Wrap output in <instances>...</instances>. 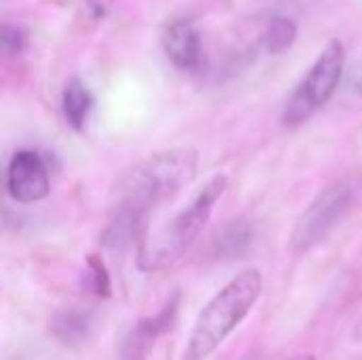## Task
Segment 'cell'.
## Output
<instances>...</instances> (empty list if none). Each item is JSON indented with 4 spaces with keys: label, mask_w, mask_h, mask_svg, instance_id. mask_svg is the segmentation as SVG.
<instances>
[{
    "label": "cell",
    "mask_w": 362,
    "mask_h": 360,
    "mask_svg": "<svg viewBox=\"0 0 362 360\" xmlns=\"http://www.w3.org/2000/svg\"><path fill=\"white\" fill-rule=\"evenodd\" d=\"M195 174L197 153L191 149L155 153L151 159L125 174L115 191L110 221L102 236L104 244L108 248L127 246L144 227L148 212L187 187Z\"/></svg>",
    "instance_id": "obj_1"
},
{
    "label": "cell",
    "mask_w": 362,
    "mask_h": 360,
    "mask_svg": "<svg viewBox=\"0 0 362 360\" xmlns=\"http://www.w3.org/2000/svg\"><path fill=\"white\" fill-rule=\"evenodd\" d=\"M263 291L259 269H244L225 284L199 312L182 360L208 359L250 314Z\"/></svg>",
    "instance_id": "obj_2"
},
{
    "label": "cell",
    "mask_w": 362,
    "mask_h": 360,
    "mask_svg": "<svg viewBox=\"0 0 362 360\" xmlns=\"http://www.w3.org/2000/svg\"><path fill=\"white\" fill-rule=\"evenodd\" d=\"M225 189H227V176L221 172L214 174L202 187L195 199L165 229H161L153 240L144 242L140 250V267L144 272H157L174 265L195 244L206 223L210 221L214 204L221 199Z\"/></svg>",
    "instance_id": "obj_3"
},
{
    "label": "cell",
    "mask_w": 362,
    "mask_h": 360,
    "mask_svg": "<svg viewBox=\"0 0 362 360\" xmlns=\"http://www.w3.org/2000/svg\"><path fill=\"white\" fill-rule=\"evenodd\" d=\"M362 193L358 178H341L329 185L299 216L293 229V248L303 252L325 242L356 208Z\"/></svg>",
    "instance_id": "obj_4"
},
{
    "label": "cell",
    "mask_w": 362,
    "mask_h": 360,
    "mask_svg": "<svg viewBox=\"0 0 362 360\" xmlns=\"http://www.w3.org/2000/svg\"><path fill=\"white\" fill-rule=\"evenodd\" d=\"M344 45L339 40H331L322 53L316 57L310 72L293 91L291 100L284 108V123L288 127H297L305 123L318 108H322L339 87L344 74Z\"/></svg>",
    "instance_id": "obj_5"
},
{
    "label": "cell",
    "mask_w": 362,
    "mask_h": 360,
    "mask_svg": "<svg viewBox=\"0 0 362 360\" xmlns=\"http://www.w3.org/2000/svg\"><path fill=\"white\" fill-rule=\"evenodd\" d=\"M6 191L17 204H34L49 195V168L40 153L17 151L6 168Z\"/></svg>",
    "instance_id": "obj_6"
},
{
    "label": "cell",
    "mask_w": 362,
    "mask_h": 360,
    "mask_svg": "<svg viewBox=\"0 0 362 360\" xmlns=\"http://www.w3.org/2000/svg\"><path fill=\"white\" fill-rule=\"evenodd\" d=\"M178 301H180V295L176 293L155 316H148L136 323L125 335V339L121 342L119 360H146L148 352L157 344V339L174 327V320L178 314Z\"/></svg>",
    "instance_id": "obj_7"
},
{
    "label": "cell",
    "mask_w": 362,
    "mask_h": 360,
    "mask_svg": "<svg viewBox=\"0 0 362 360\" xmlns=\"http://www.w3.org/2000/svg\"><path fill=\"white\" fill-rule=\"evenodd\" d=\"M165 57L178 70L193 72L202 66V36L189 19L172 21L161 36Z\"/></svg>",
    "instance_id": "obj_8"
},
{
    "label": "cell",
    "mask_w": 362,
    "mask_h": 360,
    "mask_svg": "<svg viewBox=\"0 0 362 360\" xmlns=\"http://www.w3.org/2000/svg\"><path fill=\"white\" fill-rule=\"evenodd\" d=\"M95 327L93 312L89 310H68L55 316L53 320V335L68 348H78L89 342Z\"/></svg>",
    "instance_id": "obj_9"
},
{
    "label": "cell",
    "mask_w": 362,
    "mask_h": 360,
    "mask_svg": "<svg viewBox=\"0 0 362 360\" xmlns=\"http://www.w3.org/2000/svg\"><path fill=\"white\" fill-rule=\"evenodd\" d=\"M93 102L95 100L89 91V87L81 79H70L66 89H64V95H62V110H64L66 123L72 129L81 132L89 119Z\"/></svg>",
    "instance_id": "obj_10"
},
{
    "label": "cell",
    "mask_w": 362,
    "mask_h": 360,
    "mask_svg": "<svg viewBox=\"0 0 362 360\" xmlns=\"http://www.w3.org/2000/svg\"><path fill=\"white\" fill-rule=\"evenodd\" d=\"M250 242H252V227L246 223H233L216 240V255L227 259L240 257L250 246Z\"/></svg>",
    "instance_id": "obj_11"
},
{
    "label": "cell",
    "mask_w": 362,
    "mask_h": 360,
    "mask_svg": "<svg viewBox=\"0 0 362 360\" xmlns=\"http://www.w3.org/2000/svg\"><path fill=\"white\" fill-rule=\"evenodd\" d=\"M297 40V23L291 17H274L265 32V45L269 53H284Z\"/></svg>",
    "instance_id": "obj_12"
},
{
    "label": "cell",
    "mask_w": 362,
    "mask_h": 360,
    "mask_svg": "<svg viewBox=\"0 0 362 360\" xmlns=\"http://www.w3.org/2000/svg\"><path fill=\"white\" fill-rule=\"evenodd\" d=\"M85 284L98 297H108L110 295V276H108V269L102 263V259H98L95 255L89 257V261H87V280H85Z\"/></svg>",
    "instance_id": "obj_13"
},
{
    "label": "cell",
    "mask_w": 362,
    "mask_h": 360,
    "mask_svg": "<svg viewBox=\"0 0 362 360\" xmlns=\"http://www.w3.org/2000/svg\"><path fill=\"white\" fill-rule=\"evenodd\" d=\"M25 45V32L17 25L4 23L2 28V49L6 53H19Z\"/></svg>",
    "instance_id": "obj_14"
},
{
    "label": "cell",
    "mask_w": 362,
    "mask_h": 360,
    "mask_svg": "<svg viewBox=\"0 0 362 360\" xmlns=\"http://www.w3.org/2000/svg\"><path fill=\"white\" fill-rule=\"evenodd\" d=\"M354 342H358V344H362V318H361V320H358L356 329H354Z\"/></svg>",
    "instance_id": "obj_15"
}]
</instances>
